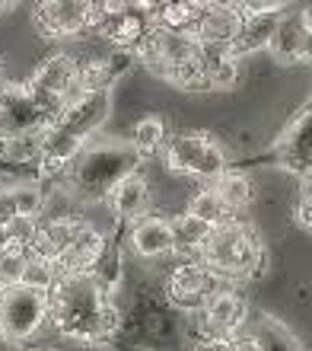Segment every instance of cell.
<instances>
[{"instance_id":"1","label":"cell","mask_w":312,"mask_h":351,"mask_svg":"<svg viewBox=\"0 0 312 351\" xmlns=\"http://www.w3.org/2000/svg\"><path fill=\"white\" fill-rule=\"evenodd\" d=\"M48 316L57 332L77 342H105L118 329V313L105 304V291L90 271L55 278L48 291Z\"/></svg>"},{"instance_id":"6","label":"cell","mask_w":312,"mask_h":351,"mask_svg":"<svg viewBox=\"0 0 312 351\" xmlns=\"http://www.w3.org/2000/svg\"><path fill=\"white\" fill-rule=\"evenodd\" d=\"M271 157L277 167L294 176H306L312 169V99L287 121V128L274 141Z\"/></svg>"},{"instance_id":"27","label":"cell","mask_w":312,"mask_h":351,"mask_svg":"<svg viewBox=\"0 0 312 351\" xmlns=\"http://www.w3.org/2000/svg\"><path fill=\"white\" fill-rule=\"evenodd\" d=\"M13 189V202H16V211L19 214H42V208H45V195H42V189H38L36 182H16L10 185Z\"/></svg>"},{"instance_id":"21","label":"cell","mask_w":312,"mask_h":351,"mask_svg":"<svg viewBox=\"0 0 312 351\" xmlns=\"http://www.w3.org/2000/svg\"><path fill=\"white\" fill-rule=\"evenodd\" d=\"M166 144V125L163 119H156V115H147V119H140L131 131V147L138 150L140 157H150L156 150Z\"/></svg>"},{"instance_id":"14","label":"cell","mask_w":312,"mask_h":351,"mask_svg":"<svg viewBox=\"0 0 312 351\" xmlns=\"http://www.w3.org/2000/svg\"><path fill=\"white\" fill-rule=\"evenodd\" d=\"M105 198H109L112 211L118 217H125V221H138V217H144L150 211V185L138 169L128 173L125 179H118Z\"/></svg>"},{"instance_id":"28","label":"cell","mask_w":312,"mask_h":351,"mask_svg":"<svg viewBox=\"0 0 312 351\" xmlns=\"http://www.w3.org/2000/svg\"><path fill=\"white\" fill-rule=\"evenodd\" d=\"M134 64V51L131 48H118L112 58H105V67H109V77L115 80V77H121L128 67Z\"/></svg>"},{"instance_id":"15","label":"cell","mask_w":312,"mask_h":351,"mask_svg":"<svg viewBox=\"0 0 312 351\" xmlns=\"http://www.w3.org/2000/svg\"><path fill=\"white\" fill-rule=\"evenodd\" d=\"M131 246L138 256L144 259H159V256H169L172 252V227L163 217H153V214H144L134 221L131 227Z\"/></svg>"},{"instance_id":"18","label":"cell","mask_w":312,"mask_h":351,"mask_svg":"<svg viewBox=\"0 0 312 351\" xmlns=\"http://www.w3.org/2000/svg\"><path fill=\"white\" fill-rule=\"evenodd\" d=\"M169 227H172V252H179V256H192V252L201 256V246L211 237V223H204L201 217L185 211L182 217L169 221Z\"/></svg>"},{"instance_id":"22","label":"cell","mask_w":312,"mask_h":351,"mask_svg":"<svg viewBox=\"0 0 312 351\" xmlns=\"http://www.w3.org/2000/svg\"><path fill=\"white\" fill-rule=\"evenodd\" d=\"M188 214L201 217V221L211 223V227H217V223H223V221H230V217H233V214L226 211V204L217 198V192H213L211 185H204L201 192L188 202Z\"/></svg>"},{"instance_id":"35","label":"cell","mask_w":312,"mask_h":351,"mask_svg":"<svg viewBox=\"0 0 312 351\" xmlns=\"http://www.w3.org/2000/svg\"><path fill=\"white\" fill-rule=\"evenodd\" d=\"M0 250H7V230H3V223H0Z\"/></svg>"},{"instance_id":"25","label":"cell","mask_w":312,"mask_h":351,"mask_svg":"<svg viewBox=\"0 0 312 351\" xmlns=\"http://www.w3.org/2000/svg\"><path fill=\"white\" fill-rule=\"evenodd\" d=\"M26 259H29L26 250H16V246H7V250H0V287L19 285V278H23V268H26Z\"/></svg>"},{"instance_id":"13","label":"cell","mask_w":312,"mask_h":351,"mask_svg":"<svg viewBox=\"0 0 312 351\" xmlns=\"http://www.w3.org/2000/svg\"><path fill=\"white\" fill-rule=\"evenodd\" d=\"M109 243L102 237L99 230H92L90 223H83L80 233L74 237V243L67 246L61 256L55 259V271L57 275H70V271H90L96 262H99L102 250H105Z\"/></svg>"},{"instance_id":"9","label":"cell","mask_w":312,"mask_h":351,"mask_svg":"<svg viewBox=\"0 0 312 351\" xmlns=\"http://www.w3.org/2000/svg\"><path fill=\"white\" fill-rule=\"evenodd\" d=\"M92 0H38L36 3V26L48 38L80 36L90 23Z\"/></svg>"},{"instance_id":"30","label":"cell","mask_w":312,"mask_h":351,"mask_svg":"<svg viewBox=\"0 0 312 351\" xmlns=\"http://www.w3.org/2000/svg\"><path fill=\"white\" fill-rule=\"evenodd\" d=\"M16 211V202H13V189L10 185H0V223H7Z\"/></svg>"},{"instance_id":"32","label":"cell","mask_w":312,"mask_h":351,"mask_svg":"<svg viewBox=\"0 0 312 351\" xmlns=\"http://www.w3.org/2000/svg\"><path fill=\"white\" fill-rule=\"evenodd\" d=\"M233 351H265V342L255 335H233Z\"/></svg>"},{"instance_id":"23","label":"cell","mask_w":312,"mask_h":351,"mask_svg":"<svg viewBox=\"0 0 312 351\" xmlns=\"http://www.w3.org/2000/svg\"><path fill=\"white\" fill-rule=\"evenodd\" d=\"M3 230H7V246H16V250H32V243H36V233H38V217L36 214H13L7 223H3Z\"/></svg>"},{"instance_id":"29","label":"cell","mask_w":312,"mask_h":351,"mask_svg":"<svg viewBox=\"0 0 312 351\" xmlns=\"http://www.w3.org/2000/svg\"><path fill=\"white\" fill-rule=\"evenodd\" d=\"M296 223L303 227V230L312 233V192L309 189H303V195H300V202H296Z\"/></svg>"},{"instance_id":"33","label":"cell","mask_w":312,"mask_h":351,"mask_svg":"<svg viewBox=\"0 0 312 351\" xmlns=\"http://www.w3.org/2000/svg\"><path fill=\"white\" fill-rule=\"evenodd\" d=\"M300 61H306V64H312V32H306L303 45H300Z\"/></svg>"},{"instance_id":"3","label":"cell","mask_w":312,"mask_h":351,"mask_svg":"<svg viewBox=\"0 0 312 351\" xmlns=\"http://www.w3.org/2000/svg\"><path fill=\"white\" fill-rule=\"evenodd\" d=\"M201 262L207 268H213L217 275L230 278H248L258 275L265 265V250L246 223L239 221H223L217 227H211V237L201 246Z\"/></svg>"},{"instance_id":"17","label":"cell","mask_w":312,"mask_h":351,"mask_svg":"<svg viewBox=\"0 0 312 351\" xmlns=\"http://www.w3.org/2000/svg\"><path fill=\"white\" fill-rule=\"evenodd\" d=\"M303 38H306L303 16L284 10L281 19H277V26H274V36L268 42V51H271L274 61H281V64H294V61H300V45H303Z\"/></svg>"},{"instance_id":"24","label":"cell","mask_w":312,"mask_h":351,"mask_svg":"<svg viewBox=\"0 0 312 351\" xmlns=\"http://www.w3.org/2000/svg\"><path fill=\"white\" fill-rule=\"evenodd\" d=\"M55 262H48L42 259V256H32L29 252V259H26V268H23V278H19V285H26V287H36V291H51V285H55Z\"/></svg>"},{"instance_id":"12","label":"cell","mask_w":312,"mask_h":351,"mask_svg":"<svg viewBox=\"0 0 312 351\" xmlns=\"http://www.w3.org/2000/svg\"><path fill=\"white\" fill-rule=\"evenodd\" d=\"M246 316H248V304H246V297H239L236 291H217V294L204 304V319H207L213 335L233 339V335L242 329Z\"/></svg>"},{"instance_id":"16","label":"cell","mask_w":312,"mask_h":351,"mask_svg":"<svg viewBox=\"0 0 312 351\" xmlns=\"http://www.w3.org/2000/svg\"><path fill=\"white\" fill-rule=\"evenodd\" d=\"M83 221L77 217H55V221H48L45 227L38 223V233H36V243H32V256H42V259L55 262L61 252L74 243V237L80 233Z\"/></svg>"},{"instance_id":"2","label":"cell","mask_w":312,"mask_h":351,"mask_svg":"<svg viewBox=\"0 0 312 351\" xmlns=\"http://www.w3.org/2000/svg\"><path fill=\"white\" fill-rule=\"evenodd\" d=\"M140 163V154L131 144H118V141H105V144H83L80 154L70 163V176H74V189L83 198H105L112 192V185L134 173Z\"/></svg>"},{"instance_id":"20","label":"cell","mask_w":312,"mask_h":351,"mask_svg":"<svg viewBox=\"0 0 312 351\" xmlns=\"http://www.w3.org/2000/svg\"><path fill=\"white\" fill-rule=\"evenodd\" d=\"M163 80L175 84L179 90H192V93L211 90V77H207V67H204V61H201V51H198L194 58H188V61L172 64L169 71H166Z\"/></svg>"},{"instance_id":"8","label":"cell","mask_w":312,"mask_h":351,"mask_svg":"<svg viewBox=\"0 0 312 351\" xmlns=\"http://www.w3.org/2000/svg\"><path fill=\"white\" fill-rule=\"evenodd\" d=\"M105 119H109V90H80L64 102V109L57 112L51 125L86 141Z\"/></svg>"},{"instance_id":"4","label":"cell","mask_w":312,"mask_h":351,"mask_svg":"<svg viewBox=\"0 0 312 351\" xmlns=\"http://www.w3.org/2000/svg\"><path fill=\"white\" fill-rule=\"evenodd\" d=\"M166 167L172 173L194 176L201 182H213L226 169L223 147L204 131H182L166 144Z\"/></svg>"},{"instance_id":"7","label":"cell","mask_w":312,"mask_h":351,"mask_svg":"<svg viewBox=\"0 0 312 351\" xmlns=\"http://www.w3.org/2000/svg\"><path fill=\"white\" fill-rule=\"evenodd\" d=\"M220 275L204 262H185L169 275V300L182 310H204V304L217 294Z\"/></svg>"},{"instance_id":"26","label":"cell","mask_w":312,"mask_h":351,"mask_svg":"<svg viewBox=\"0 0 312 351\" xmlns=\"http://www.w3.org/2000/svg\"><path fill=\"white\" fill-rule=\"evenodd\" d=\"M207 77H211V90H233V86L239 84V61L223 51V55L211 64Z\"/></svg>"},{"instance_id":"34","label":"cell","mask_w":312,"mask_h":351,"mask_svg":"<svg viewBox=\"0 0 312 351\" xmlns=\"http://www.w3.org/2000/svg\"><path fill=\"white\" fill-rule=\"evenodd\" d=\"M300 16H303V26H306V32H312V3L303 10V13H300Z\"/></svg>"},{"instance_id":"38","label":"cell","mask_w":312,"mask_h":351,"mask_svg":"<svg viewBox=\"0 0 312 351\" xmlns=\"http://www.w3.org/2000/svg\"><path fill=\"white\" fill-rule=\"evenodd\" d=\"M0 342H3V329H0Z\"/></svg>"},{"instance_id":"19","label":"cell","mask_w":312,"mask_h":351,"mask_svg":"<svg viewBox=\"0 0 312 351\" xmlns=\"http://www.w3.org/2000/svg\"><path fill=\"white\" fill-rule=\"evenodd\" d=\"M211 189L217 192V198L226 204V211H230V214L248 208V204H252V198H255V185H252V179H248V176H242V173H226V169L213 179Z\"/></svg>"},{"instance_id":"37","label":"cell","mask_w":312,"mask_h":351,"mask_svg":"<svg viewBox=\"0 0 312 351\" xmlns=\"http://www.w3.org/2000/svg\"><path fill=\"white\" fill-rule=\"evenodd\" d=\"M134 3H147V0H134Z\"/></svg>"},{"instance_id":"11","label":"cell","mask_w":312,"mask_h":351,"mask_svg":"<svg viewBox=\"0 0 312 351\" xmlns=\"http://www.w3.org/2000/svg\"><path fill=\"white\" fill-rule=\"evenodd\" d=\"M242 26V13L223 0H213V3H204L201 16L194 23V36L198 42H207V45H230V38L239 32Z\"/></svg>"},{"instance_id":"36","label":"cell","mask_w":312,"mask_h":351,"mask_svg":"<svg viewBox=\"0 0 312 351\" xmlns=\"http://www.w3.org/2000/svg\"><path fill=\"white\" fill-rule=\"evenodd\" d=\"M13 3H16V0H0V13H3V10H10Z\"/></svg>"},{"instance_id":"31","label":"cell","mask_w":312,"mask_h":351,"mask_svg":"<svg viewBox=\"0 0 312 351\" xmlns=\"http://www.w3.org/2000/svg\"><path fill=\"white\" fill-rule=\"evenodd\" d=\"M194 351H233V339L226 335H211V339H201L194 345Z\"/></svg>"},{"instance_id":"5","label":"cell","mask_w":312,"mask_h":351,"mask_svg":"<svg viewBox=\"0 0 312 351\" xmlns=\"http://www.w3.org/2000/svg\"><path fill=\"white\" fill-rule=\"evenodd\" d=\"M48 319V294L26 285L0 287V329L7 342H26Z\"/></svg>"},{"instance_id":"10","label":"cell","mask_w":312,"mask_h":351,"mask_svg":"<svg viewBox=\"0 0 312 351\" xmlns=\"http://www.w3.org/2000/svg\"><path fill=\"white\" fill-rule=\"evenodd\" d=\"M284 10L287 7H271V10L246 13L239 32L230 38V45H226V55L239 61V58H248V55H255V51H268V42L274 36V26H277V19H281Z\"/></svg>"}]
</instances>
